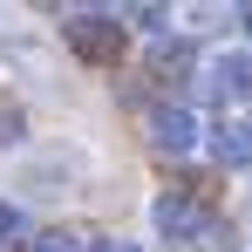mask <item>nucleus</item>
Masks as SVG:
<instances>
[{"mask_svg":"<svg viewBox=\"0 0 252 252\" xmlns=\"http://www.w3.org/2000/svg\"><path fill=\"white\" fill-rule=\"evenodd\" d=\"M198 102H157L150 109V143L164 150V157H184V150H198Z\"/></svg>","mask_w":252,"mask_h":252,"instance_id":"7ed1b4c3","label":"nucleus"},{"mask_svg":"<svg viewBox=\"0 0 252 252\" xmlns=\"http://www.w3.org/2000/svg\"><path fill=\"white\" fill-rule=\"evenodd\" d=\"M150 218H157L164 239H191V225H198V198H191V191H164V198L150 205Z\"/></svg>","mask_w":252,"mask_h":252,"instance_id":"20e7f679","label":"nucleus"},{"mask_svg":"<svg viewBox=\"0 0 252 252\" xmlns=\"http://www.w3.org/2000/svg\"><path fill=\"white\" fill-rule=\"evenodd\" d=\"M198 102H205V109L252 102V48H232V55H218V62H211L205 82H198Z\"/></svg>","mask_w":252,"mask_h":252,"instance_id":"f03ea898","label":"nucleus"},{"mask_svg":"<svg viewBox=\"0 0 252 252\" xmlns=\"http://www.w3.org/2000/svg\"><path fill=\"white\" fill-rule=\"evenodd\" d=\"M116 21H123V34L136 28V34H150V41H164V28H170V7H123Z\"/></svg>","mask_w":252,"mask_h":252,"instance_id":"6e6552de","label":"nucleus"},{"mask_svg":"<svg viewBox=\"0 0 252 252\" xmlns=\"http://www.w3.org/2000/svg\"><path fill=\"white\" fill-rule=\"evenodd\" d=\"M232 21H239V28H246V34H252V7H239V14H232Z\"/></svg>","mask_w":252,"mask_h":252,"instance_id":"ddd939ff","label":"nucleus"},{"mask_svg":"<svg viewBox=\"0 0 252 252\" xmlns=\"http://www.w3.org/2000/svg\"><path fill=\"white\" fill-rule=\"evenodd\" d=\"M205 136H211V157L225 170H252V129L246 123H211Z\"/></svg>","mask_w":252,"mask_h":252,"instance_id":"39448f33","label":"nucleus"},{"mask_svg":"<svg viewBox=\"0 0 252 252\" xmlns=\"http://www.w3.org/2000/svg\"><path fill=\"white\" fill-rule=\"evenodd\" d=\"M28 246H34V252H95V239H82V232H62V225H55V232H34Z\"/></svg>","mask_w":252,"mask_h":252,"instance_id":"1a4fd4ad","label":"nucleus"},{"mask_svg":"<svg viewBox=\"0 0 252 252\" xmlns=\"http://www.w3.org/2000/svg\"><path fill=\"white\" fill-rule=\"evenodd\" d=\"M95 252H136V246H129V239H109V246H95Z\"/></svg>","mask_w":252,"mask_h":252,"instance_id":"f8f14e48","label":"nucleus"},{"mask_svg":"<svg viewBox=\"0 0 252 252\" xmlns=\"http://www.w3.org/2000/svg\"><path fill=\"white\" fill-rule=\"evenodd\" d=\"M246 129H252V123H246Z\"/></svg>","mask_w":252,"mask_h":252,"instance_id":"4468645a","label":"nucleus"},{"mask_svg":"<svg viewBox=\"0 0 252 252\" xmlns=\"http://www.w3.org/2000/svg\"><path fill=\"white\" fill-rule=\"evenodd\" d=\"M14 239H28V211H21V205H0V246H14Z\"/></svg>","mask_w":252,"mask_h":252,"instance_id":"9b49d317","label":"nucleus"},{"mask_svg":"<svg viewBox=\"0 0 252 252\" xmlns=\"http://www.w3.org/2000/svg\"><path fill=\"white\" fill-rule=\"evenodd\" d=\"M191 252H232L239 239H232V225L218 218V211H198V225H191V239H184Z\"/></svg>","mask_w":252,"mask_h":252,"instance_id":"423d86ee","label":"nucleus"},{"mask_svg":"<svg viewBox=\"0 0 252 252\" xmlns=\"http://www.w3.org/2000/svg\"><path fill=\"white\" fill-rule=\"evenodd\" d=\"M150 62H157V68H164L170 82H184V68H191V62H198V48H191V41H170V34H164V41L150 48Z\"/></svg>","mask_w":252,"mask_h":252,"instance_id":"0eeeda50","label":"nucleus"},{"mask_svg":"<svg viewBox=\"0 0 252 252\" xmlns=\"http://www.w3.org/2000/svg\"><path fill=\"white\" fill-rule=\"evenodd\" d=\"M62 28H68V48H75L82 62H95V68H109V62L123 55V21H116V14H102V7L68 14Z\"/></svg>","mask_w":252,"mask_h":252,"instance_id":"f257e3e1","label":"nucleus"},{"mask_svg":"<svg viewBox=\"0 0 252 252\" xmlns=\"http://www.w3.org/2000/svg\"><path fill=\"white\" fill-rule=\"evenodd\" d=\"M28 136V109L21 102H0V143H21Z\"/></svg>","mask_w":252,"mask_h":252,"instance_id":"9d476101","label":"nucleus"}]
</instances>
